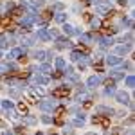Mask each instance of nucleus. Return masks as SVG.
Segmentation results:
<instances>
[{
  "label": "nucleus",
  "mask_w": 135,
  "mask_h": 135,
  "mask_svg": "<svg viewBox=\"0 0 135 135\" xmlns=\"http://www.w3.org/2000/svg\"><path fill=\"white\" fill-rule=\"evenodd\" d=\"M54 106H56L54 99H42L40 101V110H43V112H51V110H54Z\"/></svg>",
  "instance_id": "f257e3e1"
},
{
  "label": "nucleus",
  "mask_w": 135,
  "mask_h": 135,
  "mask_svg": "<svg viewBox=\"0 0 135 135\" xmlns=\"http://www.w3.org/2000/svg\"><path fill=\"white\" fill-rule=\"evenodd\" d=\"M115 99L121 104H130V95L126 92H123V90H121V92H115Z\"/></svg>",
  "instance_id": "f03ea898"
},
{
  "label": "nucleus",
  "mask_w": 135,
  "mask_h": 135,
  "mask_svg": "<svg viewBox=\"0 0 135 135\" xmlns=\"http://www.w3.org/2000/svg\"><path fill=\"white\" fill-rule=\"evenodd\" d=\"M101 76H90L88 78V81H86V85L90 86V88H94V86H97V85H101Z\"/></svg>",
  "instance_id": "7ed1b4c3"
},
{
  "label": "nucleus",
  "mask_w": 135,
  "mask_h": 135,
  "mask_svg": "<svg viewBox=\"0 0 135 135\" xmlns=\"http://www.w3.org/2000/svg\"><path fill=\"white\" fill-rule=\"evenodd\" d=\"M9 9H13V2H2V4H0V16L6 15Z\"/></svg>",
  "instance_id": "20e7f679"
},
{
  "label": "nucleus",
  "mask_w": 135,
  "mask_h": 135,
  "mask_svg": "<svg viewBox=\"0 0 135 135\" xmlns=\"http://www.w3.org/2000/svg\"><path fill=\"white\" fill-rule=\"evenodd\" d=\"M121 61H123V60H121L117 54H115V56H108V58H106V63H108V65H121Z\"/></svg>",
  "instance_id": "39448f33"
},
{
  "label": "nucleus",
  "mask_w": 135,
  "mask_h": 135,
  "mask_svg": "<svg viewBox=\"0 0 135 135\" xmlns=\"http://www.w3.org/2000/svg\"><path fill=\"white\" fill-rule=\"evenodd\" d=\"M52 54L51 52H45V51H38V52H34V58L36 60H45V58H51Z\"/></svg>",
  "instance_id": "423d86ee"
},
{
  "label": "nucleus",
  "mask_w": 135,
  "mask_h": 135,
  "mask_svg": "<svg viewBox=\"0 0 135 135\" xmlns=\"http://www.w3.org/2000/svg\"><path fill=\"white\" fill-rule=\"evenodd\" d=\"M36 36H38L40 40H43V42H47V40H49V32H47V29H38Z\"/></svg>",
  "instance_id": "0eeeda50"
},
{
  "label": "nucleus",
  "mask_w": 135,
  "mask_h": 135,
  "mask_svg": "<svg viewBox=\"0 0 135 135\" xmlns=\"http://www.w3.org/2000/svg\"><path fill=\"white\" fill-rule=\"evenodd\" d=\"M95 112H97V114H114V108H108V106H97V108H95Z\"/></svg>",
  "instance_id": "6e6552de"
},
{
  "label": "nucleus",
  "mask_w": 135,
  "mask_h": 135,
  "mask_svg": "<svg viewBox=\"0 0 135 135\" xmlns=\"http://www.w3.org/2000/svg\"><path fill=\"white\" fill-rule=\"evenodd\" d=\"M130 49H132V43H128V45H119L115 51H117V54H126Z\"/></svg>",
  "instance_id": "1a4fd4ad"
},
{
  "label": "nucleus",
  "mask_w": 135,
  "mask_h": 135,
  "mask_svg": "<svg viewBox=\"0 0 135 135\" xmlns=\"http://www.w3.org/2000/svg\"><path fill=\"white\" fill-rule=\"evenodd\" d=\"M99 42L103 47H110V45H114V40L112 38H99Z\"/></svg>",
  "instance_id": "9d476101"
},
{
  "label": "nucleus",
  "mask_w": 135,
  "mask_h": 135,
  "mask_svg": "<svg viewBox=\"0 0 135 135\" xmlns=\"http://www.w3.org/2000/svg\"><path fill=\"white\" fill-rule=\"evenodd\" d=\"M79 38H81V42L86 43V45L92 43V36H90V34H79Z\"/></svg>",
  "instance_id": "9b49d317"
},
{
  "label": "nucleus",
  "mask_w": 135,
  "mask_h": 135,
  "mask_svg": "<svg viewBox=\"0 0 135 135\" xmlns=\"http://www.w3.org/2000/svg\"><path fill=\"white\" fill-rule=\"evenodd\" d=\"M58 47H60V49L69 47V40H65V38H58Z\"/></svg>",
  "instance_id": "f8f14e48"
},
{
  "label": "nucleus",
  "mask_w": 135,
  "mask_h": 135,
  "mask_svg": "<svg viewBox=\"0 0 135 135\" xmlns=\"http://www.w3.org/2000/svg\"><path fill=\"white\" fill-rule=\"evenodd\" d=\"M47 81H49V79H47V78H45V76H34V83H47Z\"/></svg>",
  "instance_id": "ddd939ff"
},
{
  "label": "nucleus",
  "mask_w": 135,
  "mask_h": 135,
  "mask_svg": "<svg viewBox=\"0 0 135 135\" xmlns=\"http://www.w3.org/2000/svg\"><path fill=\"white\" fill-rule=\"evenodd\" d=\"M63 31H65V34H74V27L69 25V23H65V25H63Z\"/></svg>",
  "instance_id": "4468645a"
},
{
  "label": "nucleus",
  "mask_w": 135,
  "mask_h": 135,
  "mask_svg": "<svg viewBox=\"0 0 135 135\" xmlns=\"http://www.w3.org/2000/svg\"><path fill=\"white\" fill-rule=\"evenodd\" d=\"M126 85H128L130 88H133V85H135V78L133 76H128V78H126Z\"/></svg>",
  "instance_id": "2eb2a0df"
},
{
  "label": "nucleus",
  "mask_w": 135,
  "mask_h": 135,
  "mask_svg": "<svg viewBox=\"0 0 135 135\" xmlns=\"http://www.w3.org/2000/svg\"><path fill=\"white\" fill-rule=\"evenodd\" d=\"M56 67H58L60 70L65 69V60H63V58H58V60H56Z\"/></svg>",
  "instance_id": "dca6fc26"
},
{
  "label": "nucleus",
  "mask_w": 135,
  "mask_h": 135,
  "mask_svg": "<svg viewBox=\"0 0 135 135\" xmlns=\"http://www.w3.org/2000/svg\"><path fill=\"white\" fill-rule=\"evenodd\" d=\"M112 76H114V79H123V78H124V74L121 72V70H114Z\"/></svg>",
  "instance_id": "f3484780"
},
{
  "label": "nucleus",
  "mask_w": 135,
  "mask_h": 135,
  "mask_svg": "<svg viewBox=\"0 0 135 135\" xmlns=\"http://www.w3.org/2000/svg\"><path fill=\"white\" fill-rule=\"evenodd\" d=\"M40 70H42L43 74H49V72H51V65H47V63H43L42 67H40Z\"/></svg>",
  "instance_id": "a211bd4d"
},
{
  "label": "nucleus",
  "mask_w": 135,
  "mask_h": 135,
  "mask_svg": "<svg viewBox=\"0 0 135 135\" xmlns=\"http://www.w3.org/2000/svg\"><path fill=\"white\" fill-rule=\"evenodd\" d=\"M0 106L6 108V110H11V108H13V103H11V101H4V103H0Z\"/></svg>",
  "instance_id": "6ab92c4d"
},
{
  "label": "nucleus",
  "mask_w": 135,
  "mask_h": 135,
  "mask_svg": "<svg viewBox=\"0 0 135 135\" xmlns=\"http://www.w3.org/2000/svg\"><path fill=\"white\" fill-rule=\"evenodd\" d=\"M90 25H92L94 29H97V27H99V25H101V20H97V18H94V20L90 22Z\"/></svg>",
  "instance_id": "aec40b11"
},
{
  "label": "nucleus",
  "mask_w": 135,
  "mask_h": 135,
  "mask_svg": "<svg viewBox=\"0 0 135 135\" xmlns=\"http://www.w3.org/2000/svg\"><path fill=\"white\" fill-rule=\"evenodd\" d=\"M31 4L34 7H40V6H43V0H31Z\"/></svg>",
  "instance_id": "412c9836"
},
{
  "label": "nucleus",
  "mask_w": 135,
  "mask_h": 135,
  "mask_svg": "<svg viewBox=\"0 0 135 135\" xmlns=\"http://www.w3.org/2000/svg\"><path fill=\"white\" fill-rule=\"evenodd\" d=\"M4 72H7V65H6V63H0V76Z\"/></svg>",
  "instance_id": "4be33fe9"
},
{
  "label": "nucleus",
  "mask_w": 135,
  "mask_h": 135,
  "mask_svg": "<svg viewBox=\"0 0 135 135\" xmlns=\"http://www.w3.org/2000/svg\"><path fill=\"white\" fill-rule=\"evenodd\" d=\"M65 18H67V16H65L63 13H60V15H56V22H65Z\"/></svg>",
  "instance_id": "5701e85b"
},
{
  "label": "nucleus",
  "mask_w": 135,
  "mask_h": 135,
  "mask_svg": "<svg viewBox=\"0 0 135 135\" xmlns=\"http://www.w3.org/2000/svg\"><path fill=\"white\" fill-rule=\"evenodd\" d=\"M42 121L45 123V124H51V123H52V119L49 117V115H43V117H42Z\"/></svg>",
  "instance_id": "b1692460"
},
{
  "label": "nucleus",
  "mask_w": 135,
  "mask_h": 135,
  "mask_svg": "<svg viewBox=\"0 0 135 135\" xmlns=\"http://www.w3.org/2000/svg\"><path fill=\"white\" fill-rule=\"evenodd\" d=\"M63 133L65 135H72V128H70V126H65V128H63Z\"/></svg>",
  "instance_id": "393cba45"
},
{
  "label": "nucleus",
  "mask_w": 135,
  "mask_h": 135,
  "mask_svg": "<svg viewBox=\"0 0 135 135\" xmlns=\"http://www.w3.org/2000/svg\"><path fill=\"white\" fill-rule=\"evenodd\" d=\"M104 94H106V95H112V94H115L114 86H108V88H106V90H104Z\"/></svg>",
  "instance_id": "a878e982"
},
{
  "label": "nucleus",
  "mask_w": 135,
  "mask_h": 135,
  "mask_svg": "<svg viewBox=\"0 0 135 135\" xmlns=\"http://www.w3.org/2000/svg\"><path fill=\"white\" fill-rule=\"evenodd\" d=\"M25 123H27V124H34V123H36V119H34V117H27V119H25Z\"/></svg>",
  "instance_id": "bb28decb"
},
{
  "label": "nucleus",
  "mask_w": 135,
  "mask_h": 135,
  "mask_svg": "<svg viewBox=\"0 0 135 135\" xmlns=\"http://www.w3.org/2000/svg\"><path fill=\"white\" fill-rule=\"evenodd\" d=\"M6 45H7V40H6V38H2V36H0V47H6Z\"/></svg>",
  "instance_id": "cd10ccee"
},
{
  "label": "nucleus",
  "mask_w": 135,
  "mask_h": 135,
  "mask_svg": "<svg viewBox=\"0 0 135 135\" xmlns=\"http://www.w3.org/2000/svg\"><path fill=\"white\" fill-rule=\"evenodd\" d=\"M85 135H99L97 132H88V133H85Z\"/></svg>",
  "instance_id": "c85d7f7f"
},
{
  "label": "nucleus",
  "mask_w": 135,
  "mask_h": 135,
  "mask_svg": "<svg viewBox=\"0 0 135 135\" xmlns=\"http://www.w3.org/2000/svg\"><path fill=\"white\" fill-rule=\"evenodd\" d=\"M36 135H43V133H36Z\"/></svg>",
  "instance_id": "c756f323"
}]
</instances>
